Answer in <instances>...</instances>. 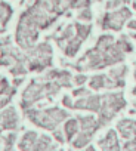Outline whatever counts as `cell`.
<instances>
[{
    "mask_svg": "<svg viewBox=\"0 0 136 151\" xmlns=\"http://www.w3.org/2000/svg\"><path fill=\"white\" fill-rule=\"evenodd\" d=\"M130 17V11L129 9H126V8H123V9H120L118 12H114V14H108L107 17H105V22H104V27L105 28H115V30H118L120 27H121V24L124 22V19H127Z\"/></svg>",
    "mask_w": 136,
    "mask_h": 151,
    "instance_id": "1",
    "label": "cell"
},
{
    "mask_svg": "<svg viewBox=\"0 0 136 151\" xmlns=\"http://www.w3.org/2000/svg\"><path fill=\"white\" fill-rule=\"evenodd\" d=\"M133 124H135V123H132V122H121V123H120V129H124L123 126H133ZM132 130H133V127H130V129H129V127H126V130H121V132H123V135L129 136Z\"/></svg>",
    "mask_w": 136,
    "mask_h": 151,
    "instance_id": "2",
    "label": "cell"
},
{
    "mask_svg": "<svg viewBox=\"0 0 136 151\" xmlns=\"http://www.w3.org/2000/svg\"><path fill=\"white\" fill-rule=\"evenodd\" d=\"M129 27H130V28H136V22H130Z\"/></svg>",
    "mask_w": 136,
    "mask_h": 151,
    "instance_id": "3",
    "label": "cell"
},
{
    "mask_svg": "<svg viewBox=\"0 0 136 151\" xmlns=\"http://www.w3.org/2000/svg\"><path fill=\"white\" fill-rule=\"evenodd\" d=\"M135 9H136V3H135Z\"/></svg>",
    "mask_w": 136,
    "mask_h": 151,
    "instance_id": "4",
    "label": "cell"
}]
</instances>
